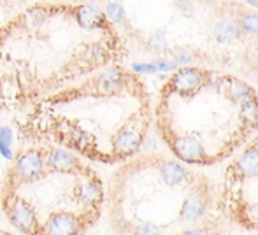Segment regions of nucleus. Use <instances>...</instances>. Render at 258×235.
Wrapping results in <instances>:
<instances>
[{"mask_svg": "<svg viewBox=\"0 0 258 235\" xmlns=\"http://www.w3.org/2000/svg\"><path fill=\"white\" fill-rule=\"evenodd\" d=\"M156 126L177 160L209 167L258 130V93L232 74L177 68L160 90Z\"/></svg>", "mask_w": 258, "mask_h": 235, "instance_id": "nucleus-1", "label": "nucleus"}, {"mask_svg": "<svg viewBox=\"0 0 258 235\" xmlns=\"http://www.w3.org/2000/svg\"><path fill=\"white\" fill-rule=\"evenodd\" d=\"M220 209L235 225L258 228V135L225 171Z\"/></svg>", "mask_w": 258, "mask_h": 235, "instance_id": "nucleus-2", "label": "nucleus"}, {"mask_svg": "<svg viewBox=\"0 0 258 235\" xmlns=\"http://www.w3.org/2000/svg\"><path fill=\"white\" fill-rule=\"evenodd\" d=\"M46 156L37 149H27L16 156L13 167L7 172V181L4 186V204L14 195L21 184L34 183L46 174Z\"/></svg>", "mask_w": 258, "mask_h": 235, "instance_id": "nucleus-3", "label": "nucleus"}, {"mask_svg": "<svg viewBox=\"0 0 258 235\" xmlns=\"http://www.w3.org/2000/svg\"><path fill=\"white\" fill-rule=\"evenodd\" d=\"M99 218V209H90L88 212H76L58 211L48 216L46 223L42 225L41 233L49 235H74L79 233L85 226H90Z\"/></svg>", "mask_w": 258, "mask_h": 235, "instance_id": "nucleus-4", "label": "nucleus"}, {"mask_svg": "<svg viewBox=\"0 0 258 235\" xmlns=\"http://www.w3.org/2000/svg\"><path fill=\"white\" fill-rule=\"evenodd\" d=\"M69 16L76 21L79 28L86 32H112V21L109 16L100 9L99 6L92 2H79V4H69L67 6Z\"/></svg>", "mask_w": 258, "mask_h": 235, "instance_id": "nucleus-5", "label": "nucleus"}, {"mask_svg": "<svg viewBox=\"0 0 258 235\" xmlns=\"http://www.w3.org/2000/svg\"><path fill=\"white\" fill-rule=\"evenodd\" d=\"M6 209L7 219L11 221V225L21 233H41L42 225L39 223L35 209L28 204L25 198L13 195L9 200L4 204Z\"/></svg>", "mask_w": 258, "mask_h": 235, "instance_id": "nucleus-6", "label": "nucleus"}, {"mask_svg": "<svg viewBox=\"0 0 258 235\" xmlns=\"http://www.w3.org/2000/svg\"><path fill=\"white\" fill-rule=\"evenodd\" d=\"M44 156L48 171L63 172V174H81L83 171H86L78 158L63 149H49Z\"/></svg>", "mask_w": 258, "mask_h": 235, "instance_id": "nucleus-7", "label": "nucleus"}, {"mask_svg": "<svg viewBox=\"0 0 258 235\" xmlns=\"http://www.w3.org/2000/svg\"><path fill=\"white\" fill-rule=\"evenodd\" d=\"M242 35V27L239 18H223L214 25V39L218 44H234Z\"/></svg>", "mask_w": 258, "mask_h": 235, "instance_id": "nucleus-8", "label": "nucleus"}, {"mask_svg": "<svg viewBox=\"0 0 258 235\" xmlns=\"http://www.w3.org/2000/svg\"><path fill=\"white\" fill-rule=\"evenodd\" d=\"M239 21H241V27H242V32H244V34L258 37V14L244 13V11H242L241 16H239Z\"/></svg>", "mask_w": 258, "mask_h": 235, "instance_id": "nucleus-9", "label": "nucleus"}, {"mask_svg": "<svg viewBox=\"0 0 258 235\" xmlns=\"http://www.w3.org/2000/svg\"><path fill=\"white\" fill-rule=\"evenodd\" d=\"M105 14H107L109 20H111L112 23H116V25L126 23V13H125V9H123L121 4L109 2L107 6H105Z\"/></svg>", "mask_w": 258, "mask_h": 235, "instance_id": "nucleus-10", "label": "nucleus"}, {"mask_svg": "<svg viewBox=\"0 0 258 235\" xmlns=\"http://www.w3.org/2000/svg\"><path fill=\"white\" fill-rule=\"evenodd\" d=\"M153 63L158 67V72H170V70H176V67H177V61H174V60H170V61L155 60Z\"/></svg>", "mask_w": 258, "mask_h": 235, "instance_id": "nucleus-11", "label": "nucleus"}, {"mask_svg": "<svg viewBox=\"0 0 258 235\" xmlns=\"http://www.w3.org/2000/svg\"><path fill=\"white\" fill-rule=\"evenodd\" d=\"M134 70H136V72H146V74H155V72H158V67H156L155 63L134 65Z\"/></svg>", "mask_w": 258, "mask_h": 235, "instance_id": "nucleus-12", "label": "nucleus"}, {"mask_svg": "<svg viewBox=\"0 0 258 235\" xmlns=\"http://www.w3.org/2000/svg\"><path fill=\"white\" fill-rule=\"evenodd\" d=\"M248 6H251V7H255V9H258V0H244Z\"/></svg>", "mask_w": 258, "mask_h": 235, "instance_id": "nucleus-13", "label": "nucleus"}, {"mask_svg": "<svg viewBox=\"0 0 258 235\" xmlns=\"http://www.w3.org/2000/svg\"><path fill=\"white\" fill-rule=\"evenodd\" d=\"M42 2H63V0H42ZM69 2H74V0H69Z\"/></svg>", "mask_w": 258, "mask_h": 235, "instance_id": "nucleus-14", "label": "nucleus"}]
</instances>
